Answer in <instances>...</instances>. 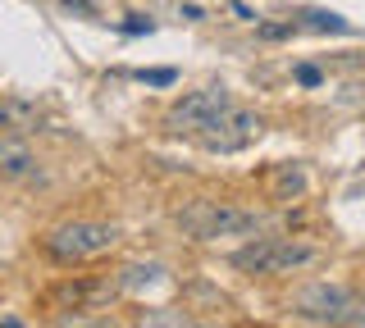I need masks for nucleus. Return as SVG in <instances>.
<instances>
[{
    "mask_svg": "<svg viewBox=\"0 0 365 328\" xmlns=\"http://www.w3.org/2000/svg\"><path fill=\"white\" fill-rule=\"evenodd\" d=\"M319 78H324V73H319L315 64H302V69H297V83H302V87H319Z\"/></svg>",
    "mask_w": 365,
    "mask_h": 328,
    "instance_id": "obj_16",
    "label": "nucleus"
},
{
    "mask_svg": "<svg viewBox=\"0 0 365 328\" xmlns=\"http://www.w3.org/2000/svg\"><path fill=\"white\" fill-rule=\"evenodd\" d=\"M123 32H128V37H142V32H151V18H142V14H133L128 23H123Z\"/></svg>",
    "mask_w": 365,
    "mask_h": 328,
    "instance_id": "obj_18",
    "label": "nucleus"
},
{
    "mask_svg": "<svg viewBox=\"0 0 365 328\" xmlns=\"http://www.w3.org/2000/svg\"><path fill=\"white\" fill-rule=\"evenodd\" d=\"M306 187V178H302V169H292V164H283L279 169V196H297V191Z\"/></svg>",
    "mask_w": 365,
    "mask_h": 328,
    "instance_id": "obj_11",
    "label": "nucleus"
},
{
    "mask_svg": "<svg viewBox=\"0 0 365 328\" xmlns=\"http://www.w3.org/2000/svg\"><path fill=\"white\" fill-rule=\"evenodd\" d=\"M101 292H106L101 282H64V287H55V292H51V305H64V301L87 305V301H96Z\"/></svg>",
    "mask_w": 365,
    "mask_h": 328,
    "instance_id": "obj_9",
    "label": "nucleus"
},
{
    "mask_svg": "<svg viewBox=\"0 0 365 328\" xmlns=\"http://www.w3.org/2000/svg\"><path fill=\"white\" fill-rule=\"evenodd\" d=\"M64 9H73V14H83V18H96V5L91 0H60Z\"/></svg>",
    "mask_w": 365,
    "mask_h": 328,
    "instance_id": "obj_17",
    "label": "nucleus"
},
{
    "mask_svg": "<svg viewBox=\"0 0 365 328\" xmlns=\"http://www.w3.org/2000/svg\"><path fill=\"white\" fill-rule=\"evenodd\" d=\"M137 78H142L146 87H174V83H178V73H174V69H142Z\"/></svg>",
    "mask_w": 365,
    "mask_h": 328,
    "instance_id": "obj_13",
    "label": "nucleus"
},
{
    "mask_svg": "<svg viewBox=\"0 0 365 328\" xmlns=\"http://www.w3.org/2000/svg\"><path fill=\"white\" fill-rule=\"evenodd\" d=\"M260 132H265V119H260L256 110L228 105L210 128L197 132V142H201V151H210V155H233V151H247Z\"/></svg>",
    "mask_w": 365,
    "mask_h": 328,
    "instance_id": "obj_5",
    "label": "nucleus"
},
{
    "mask_svg": "<svg viewBox=\"0 0 365 328\" xmlns=\"http://www.w3.org/2000/svg\"><path fill=\"white\" fill-rule=\"evenodd\" d=\"M297 28H311V32H351V23L342 14H329V9H306Z\"/></svg>",
    "mask_w": 365,
    "mask_h": 328,
    "instance_id": "obj_10",
    "label": "nucleus"
},
{
    "mask_svg": "<svg viewBox=\"0 0 365 328\" xmlns=\"http://www.w3.org/2000/svg\"><path fill=\"white\" fill-rule=\"evenodd\" d=\"M292 314L306 324H329V328L365 324V305L347 287H338V282H311V287H302L292 301Z\"/></svg>",
    "mask_w": 365,
    "mask_h": 328,
    "instance_id": "obj_3",
    "label": "nucleus"
},
{
    "mask_svg": "<svg viewBox=\"0 0 365 328\" xmlns=\"http://www.w3.org/2000/svg\"><path fill=\"white\" fill-rule=\"evenodd\" d=\"M137 324H192V319H187V314H165V310H146V314H142V319H137Z\"/></svg>",
    "mask_w": 365,
    "mask_h": 328,
    "instance_id": "obj_14",
    "label": "nucleus"
},
{
    "mask_svg": "<svg viewBox=\"0 0 365 328\" xmlns=\"http://www.w3.org/2000/svg\"><path fill=\"white\" fill-rule=\"evenodd\" d=\"M114 242H119V228H114V223H96V219H68V223H55V228L41 233V251L51 255L55 265L96 260V255H106Z\"/></svg>",
    "mask_w": 365,
    "mask_h": 328,
    "instance_id": "obj_2",
    "label": "nucleus"
},
{
    "mask_svg": "<svg viewBox=\"0 0 365 328\" xmlns=\"http://www.w3.org/2000/svg\"><path fill=\"white\" fill-rule=\"evenodd\" d=\"M228 105H233V96H228L224 87H201V92H187V96H178L174 105H169L165 128L169 132H205Z\"/></svg>",
    "mask_w": 365,
    "mask_h": 328,
    "instance_id": "obj_6",
    "label": "nucleus"
},
{
    "mask_svg": "<svg viewBox=\"0 0 365 328\" xmlns=\"http://www.w3.org/2000/svg\"><path fill=\"white\" fill-rule=\"evenodd\" d=\"M311 260H315V246L260 233V237H251L242 251H233V269H242V274H292V269L311 265Z\"/></svg>",
    "mask_w": 365,
    "mask_h": 328,
    "instance_id": "obj_4",
    "label": "nucleus"
},
{
    "mask_svg": "<svg viewBox=\"0 0 365 328\" xmlns=\"http://www.w3.org/2000/svg\"><path fill=\"white\" fill-rule=\"evenodd\" d=\"M37 174V155L23 132H5L0 137V183H28Z\"/></svg>",
    "mask_w": 365,
    "mask_h": 328,
    "instance_id": "obj_7",
    "label": "nucleus"
},
{
    "mask_svg": "<svg viewBox=\"0 0 365 328\" xmlns=\"http://www.w3.org/2000/svg\"><path fill=\"white\" fill-rule=\"evenodd\" d=\"M0 128L5 132H37L41 128V115L28 105V100H19V96H0Z\"/></svg>",
    "mask_w": 365,
    "mask_h": 328,
    "instance_id": "obj_8",
    "label": "nucleus"
},
{
    "mask_svg": "<svg viewBox=\"0 0 365 328\" xmlns=\"http://www.w3.org/2000/svg\"><path fill=\"white\" fill-rule=\"evenodd\" d=\"M178 228L192 242H215V237H260L269 228L265 210L228 206V201H192L187 210H178Z\"/></svg>",
    "mask_w": 365,
    "mask_h": 328,
    "instance_id": "obj_1",
    "label": "nucleus"
},
{
    "mask_svg": "<svg viewBox=\"0 0 365 328\" xmlns=\"http://www.w3.org/2000/svg\"><path fill=\"white\" fill-rule=\"evenodd\" d=\"M160 274L155 265H133V269H123V278H119V287H142V282H151Z\"/></svg>",
    "mask_w": 365,
    "mask_h": 328,
    "instance_id": "obj_12",
    "label": "nucleus"
},
{
    "mask_svg": "<svg viewBox=\"0 0 365 328\" xmlns=\"http://www.w3.org/2000/svg\"><path fill=\"white\" fill-rule=\"evenodd\" d=\"M297 23H260V37L265 41H279V37H292Z\"/></svg>",
    "mask_w": 365,
    "mask_h": 328,
    "instance_id": "obj_15",
    "label": "nucleus"
}]
</instances>
